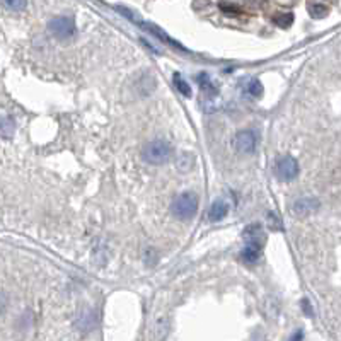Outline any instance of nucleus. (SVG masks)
<instances>
[{
  "instance_id": "1",
  "label": "nucleus",
  "mask_w": 341,
  "mask_h": 341,
  "mask_svg": "<svg viewBox=\"0 0 341 341\" xmlns=\"http://www.w3.org/2000/svg\"><path fill=\"white\" fill-rule=\"evenodd\" d=\"M244 239H246V246L241 251V258L246 263H256L263 251L264 234L261 230V225H249L244 230Z\"/></svg>"
},
{
  "instance_id": "2",
  "label": "nucleus",
  "mask_w": 341,
  "mask_h": 341,
  "mask_svg": "<svg viewBox=\"0 0 341 341\" xmlns=\"http://www.w3.org/2000/svg\"><path fill=\"white\" fill-rule=\"evenodd\" d=\"M171 210H172V213H174V217L179 218V220L193 218L196 215V210H198V196L191 191L181 193V195L174 200Z\"/></svg>"
},
{
  "instance_id": "3",
  "label": "nucleus",
  "mask_w": 341,
  "mask_h": 341,
  "mask_svg": "<svg viewBox=\"0 0 341 341\" xmlns=\"http://www.w3.org/2000/svg\"><path fill=\"white\" fill-rule=\"evenodd\" d=\"M171 154L172 149L166 140H152L150 144L145 145L144 152H142L145 161L149 164H154V166L166 164L171 159Z\"/></svg>"
},
{
  "instance_id": "4",
  "label": "nucleus",
  "mask_w": 341,
  "mask_h": 341,
  "mask_svg": "<svg viewBox=\"0 0 341 341\" xmlns=\"http://www.w3.org/2000/svg\"><path fill=\"white\" fill-rule=\"evenodd\" d=\"M258 142L259 137L254 130H242V132H237L232 138V147L235 152L249 155L258 149Z\"/></svg>"
},
{
  "instance_id": "5",
  "label": "nucleus",
  "mask_w": 341,
  "mask_h": 341,
  "mask_svg": "<svg viewBox=\"0 0 341 341\" xmlns=\"http://www.w3.org/2000/svg\"><path fill=\"white\" fill-rule=\"evenodd\" d=\"M48 29L57 40H69L75 35V21L69 16H60L50 21Z\"/></svg>"
},
{
  "instance_id": "6",
  "label": "nucleus",
  "mask_w": 341,
  "mask_h": 341,
  "mask_svg": "<svg viewBox=\"0 0 341 341\" xmlns=\"http://www.w3.org/2000/svg\"><path fill=\"white\" fill-rule=\"evenodd\" d=\"M275 172L281 181H292L297 178L298 174V162L292 155H285L280 157L275 164Z\"/></svg>"
},
{
  "instance_id": "7",
  "label": "nucleus",
  "mask_w": 341,
  "mask_h": 341,
  "mask_svg": "<svg viewBox=\"0 0 341 341\" xmlns=\"http://www.w3.org/2000/svg\"><path fill=\"white\" fill-rule=\"evenodd\" d=\"M196 81H198V84H200V89H201V92H203V96H205V98H203V109H205V111H208V106L213 103L215 96L218 94V89L213 86V82L210 81L207 74L198 75Z\"/></svg>"
},
{
  "instance_id": "8",
  "label": "nucleus",
  "mask_w": 341,
  "mask_h": 341,
  "mask_svg": "<svg viewBox=\"0 0 341 341\" xmlns=\"http://www.w3.org/2000/svg\"><path fill=\"white\" fill-rule=\"evenodd\" d=\"M317 208H319V201L315 200V198H300V200H297L292 207L293 213H297V215H300V217L312 215Z\"/></svg>"
},
{
  "instance_id": "9",
  "label": "nucleus",
  "mask_w": 341,
  "mask_h": 341,
  "mask_svg": "<svg viewBox=\"0 0 341 341\" xmlns=\"http://www.w3.org/2000/svg\"><path fill=\"white\" fill-rule=\"evenodd\" d=\"M229 213V205L224 200H217L212 203V207L208 210V218L212 222H220L222 218H225V215Z\"/></svg>"
},
{
  "instance_id": "10",
  "label": "nucleus",
  "mask_w": 341,
  "mask_h": 341,
  "mask_svg": "<svg viewBox=\"0 0 341 341\" xmlns=\"http://www.w3.org/2000/svg\"><path fill=\"white\" fill-rule=\"evenodd\" d=\"M16 132V123L9 116H0V137L2 138H12Z\"/></svg>"
},
{
  "instance_id": "11",
  "label": "nucleus",
  "mask_w": 341,
  "mask_h": 341,
  "mask_svg": "<svg viewBox=\"0 0 341 341\" xmlns=\"http://www.w3.org/2000/svg\"><path fill=\"white\" fill-rule=\"evenodd\" d=\"M144 28L147 29V31H150L152 33V35H155L159 38V40H162V41H166L167 45H171V46H176V48H179V50H183V46L181 45H178L176 43V41H172V40H169V36L166 35V33L162 31V29H159V28H155V26H152V24H144Z\"/></svg>"
},
{
  "instance_id": "12",
  "label": "nucleus",
  "mask_w": 341,
  "mask_h": 341,
  "mask_svg": "<svg viewBox=\"0 0 341 341\" xmlns=\"http://www.w3.org/2000/svg\"><path fill=\"white\" fill-rule=\"evenodd\" d=\"M172 82H174V87L178 89V92H181L183 96H186V98H189V96H191V87L188 86L186 81H183V79H181L179 74H174V77H172Z\"/></svg>"
},
{
  "instance_id": "13",
  "label": "nucleus",
  "mask_w": 341,
  "mask_h": 341,
  "mask_svg": "<svg viewBox=\"0 0 341 341\" xmlns=\"http://www.w3.org/2000/svg\"><path fill=\"white\" fill-rule=\"evenodd\" d=\"M327 12H329V9H327L326 6H322V4H312V6L309 7V14L312 16L314 19H322V18H326Z\"/></svg>"
},
{
  "instance_id": "14",
  "label": "nucleus",
  "mask_w": 341,
  "mask_h": 341,
  "mask_svg": "<svg viewBox=\"0 0 341 341\" xmlns=\"http://www.w3.org/2000/svg\"><path fill=\"white\" fill-rule=\"evenodd\" d=\"M4 7L11 11H24L28 6V0H2Z\"/></svg>"
},
{
  "instance_id": "15",
  "label": "nucleus",
  "mask_w": 341,
  "mask_h": 341,
  "mask_svg": "<svg viewBox=\"0 0 341 341\" xmlns=\"http://www.w3.org/2000/svg\"><path fill=\"white\" fill-rule=\"evenodd\" d=\"M247 92H249L251 96H254V98H261V94H263V84H261L258 79H252L249 86H247Z\"/></svg>"
},
{
  "instance_id": "16",
  "label": "nucleus",
  "mask_w": 341,
  "mask_h": 341,
  "mask_svg": "<svg viewBox=\"0 0 341 341\" xmlns=\"http://www.w3.org/2000/svg\"><path fill=\"white\" fill-rule=\"evenodd\" d=\"M293 23V16L292 14H283V16H276L275 24H278L280 28H288Z\"/></svg>"
},
{
  "instance_id": "17",
  "label": "nucleus",
  "mask_w": 341,
  "mask_h": 341,
  "mask_svg": "<svg viewBox=\"0 0 341 341\" xmlns=\"http://www.w3.org/2000/svg\"><path fill=\"white\" fill-rule=\"evenodd\" d=\"M116 9H118V12H121L125 18H128L130 21H135V23H138V18L135 14H132V12H130L128 9H125V7H116Z\"/></svg>"
},
{
  "instance_id": "18",
  "label": "nucleus",
  "mask_w": 341,
  "mask_h": 341,
  "mask_svg": "<svg viewBox=\"0 0 341 341\" xmlns=\"http://www.w3.org/2000/svg\"><path fill=\"white\" fill-rule=\"evenodd\" d=\"M220 9L224 12H232V14H237V12H241V9L239 7H234V6H229V4H220Z\"/></svg>"
},
{
  "instance_id": "19",
  "label": "nucleus",
  "mask_w": 341,
  "mask_h": 341,
  "mask_svg": "<svg viewBox=\"0 0 341 341\" xmlns=\"http://www.w3.org/2000/svg\"><path fill=\"white\" fill-rule=\"evenodd\" d=\"M302 309H304L305 315H312V307H310V304H309V300H307V298H304V300H302Z\"/></svg>"
},
{
  "instance_id": "20",
  "label": "nucleus",
  "mask_w": 341,
  "mask_h": 341,
  "mask_svg": "<svg viewBox=\"0 0 341 341\" xmlns=\"http://www.w3.org/2000/svg\"><path fill=\"white\" fill-rule=\"evenodd\" d=\"M288 341H304V332H302L300 329L295 331V332L292 334V338H290Z\"/></svg>"
}]
</instances>
